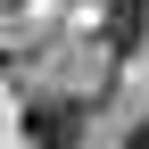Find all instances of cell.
Listing matches in <instances>:
<instances>
[{
  "mask_svg": "<svg viewBox=\"0 0 149 149\" xmlns=\"http://www.w3.org/2000/svg\"><path fill=\"white\" fill-rule=\"evenodd\" d=\"M25 133H33V149H83V108L74 100H33Z\"/></svg>",
  "mask_w": 149,
  "mask_h": 149,
  "instance_id": "obj_1",
  "label": "cell"
},
{
  "mask_svg": "<svg viewBox=\"0 0 149 149\" xmlns=\"http://www.w3.org/2000/svg\"><path fill=\"white\" fill-rule=\"evenodd\" d=\"M141 25H149V0H108V50H141Z\"/></svg>",
  "mask_w": 149,
  "mask_h": 149,
  "instance_id": "obj_2",
  "label": "cell"
},
{
  "mask_svg": "<svg viewBox=\"0 0 149 149\" xmlns=\"http://www.w3.org/2000/svg\"><path fill=\"white\" fill-rule=\"evenodd\" d=\"M124 149H149V124H133V133H124Z\"/></svg>",
  "mask_w": 149,
  "mask_h": 149,
  "instance_id": "obj_3",
  "label": "cell"
},
{
  "mask_svg": "<svg viewBox=\"0 0 149 149\" xmlns=\"http://www.w3.org/2000/svg\"><path fill=\"white\" fill-rule=\"evenodd\" d=\"M0 8H17V0H0Z\"/></svg>",
  "mask_w": 149,
  "mask_h": 149,
  "instance_id": "obj_4",
  "label": "cell"
}]
</instances>
